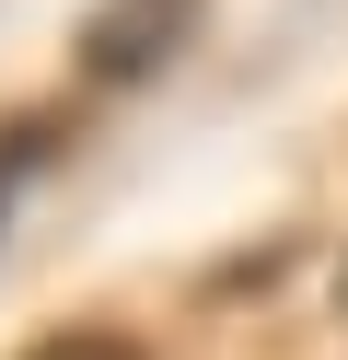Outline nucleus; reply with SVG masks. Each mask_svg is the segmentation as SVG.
<instances>
[{
	"mask_svg": "<svg viewBox=\"0 0 348 360\" xmlns=\"http://www.w3.org/2000/svg\"><path fill=\"white\" fill-rule=\"evenodd\" d=\"M186 24H198V0H105L82 24V82H139L162 70V58L186 47Z\"/></svg>",
	"mask_w": 348,
	"mask_h": 360,
	"instance_id": "1",
	"label": "nucleus"
},
{
	"mask_svg": "<svg viewBox=\"0 0 348 360\" xmlns=\"http://www.w3.org/2000/svg\"><path fill=\"white\" fill-rule=\"evenodd\" d=\"M23 360H139V337H116V326H58V337H35Z\"/></svg>",
	"mask_w": 348,
	"mask_h": 360,
	"instance_id": "2",
	"label": "nucleus"
},
{
	"mask_svg": "<svg viewBox=\"0 0 348 360\" xmlns=\"http://www.w3.org/2000/svg\"><path fill=\"white\" fill-rule=\"evenodd\" d=\"M35 151H46V128H0V210L23 198V174H35Z\"/></svg>",
	"mask_w": 348,
	"mask_h": 360,
	"instance_id": "3",
	"label": "nucleus"
}]
</instances>
